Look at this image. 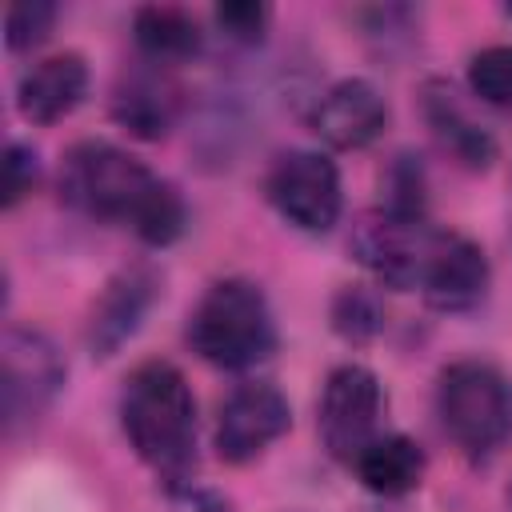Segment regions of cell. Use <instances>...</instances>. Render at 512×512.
<instances>
[{"mask_svg": "<svg viewBox=\"0 0 512 512\" xmlns=\"http://www.w3.org/2000/svg\"><path fill=\"white\" fill-rule=\"evenodd\" d=\"M60 196L84 216L132 228L148 248H168L188 228L184 196L140 156L108 140H80L64 152Z\"/></svg>", "mask_w": 512, "mask_h": 512, "instance_id": "obj_1", "label": "cell"}, {"mask_svg": "<svg viewBox=\"0 0 512 512\" xmlns=\"http://www.w3.org/2000/svg\"><path fill=\"white\" fill-rule=\"evenodd\" d=\"M120 428L132 452L176 492L196 468V396L168 360H144L120 392Z\"/></svg>", "mask_w": 512, "mask_h": 512, "instance_id": "obj_2", "label": "cell"}, {"mask_svg": "<svg viewBox=\"0 0 512 512\" xmlns=\"http://www.w3.org/2000/svg\"><path fill=\"white\" fill-rule=\"evenodd\" d=\"M184 336L200 360H208L212 368H228V372H244L268 360L280 344L276 316H272L264 288L244 276L216 280L196 300Z\"/></svg>", "mask_w": 512, "mask_h": 512, "instance_id": "obj_3", "label": "cell"}, {"mask_svg": "<svg viewBox=\"0 0 512 512\" xmlns=\"http://www.w3.org/2000/svg\"><path fill=\"white\" fill-rule=\"evenodd\" d=\"M436 412L444 432L468 452L488 456L512 432V396L504 376L484 360H456L436 380Z\"/></svg>", "mask_w": 512, "mask_h": 512, "instance_id": "obj_4", "label": "cell"}, {"mask_svg": "<svg viewBox=\"0 0 512 512\" xmlns=\"http://www.w3.org/2000/svg\"><path fill=\"white\" fill-rule=\"evenodd\" d=\"M68 364L52 336L28 324H8L0 340V412L4 436L32 428L60 396Z\"/></svg>", "mask_w": 512, "mask_h": 512, "instance_id": "obj_5", "label": "cell"}, {"mask_svg": "<svg viewBox=\"0 0 512 512\" xmlns=\"http://www.w3.org/2000/svg\"><path fill=\"white\" fill-rule=\"evenodd\" d=\"M264 196L300 232H328L344 212L340 172L324 152L312 148L280 152L264 176Z\"/></svg>", "mask_w": 512, "mask_h": 512, "instance_id": "obj_6", "label": "cell"}, {"mask_svg": "<svg viewBox=\"0 0 512 512\" xmlns=\"http://www.w3.org/2000/svg\"><path fill=\"white\" fill-rule=\"evenodd\" d=\"M384 412V388L372 368L364 364H340L324 380L320 396V440L336 460H356L372 440Z\"/></svg>", "mask_w": 512, "mask_h": 512, "instance_id": "obj_7", "label": "cell"}, {"mask_svg": "<svg viewBox=\"0 0 512 512\" xmlns=\"http://www.w3.org/2000/svg\"><path fill=\"white\" fill-rule=\"evenodd\" d=\"M432 228L428 220H404L384 208H372L352 228V256L392 292H408L420 284L424 252H428Z\"/></svg>", "mask_w": 512, "mask_h": 512, "instance_id": "obj_8", "label": "cell"}, {"mask_svg": "<svg viewBox=\"0 0 512 512\" xmlns=\"http://www.w3.org/2000/svg\"><path fill=\"white\" fill-rule=\"evenodd\" d=\"M292 428L288 396L268 380H244L228 392L216 420V456L224 464H248Z\"/></svg>", "mask_w": 512, "mask_h": 512, "instance_id": "obj_9", "label": "cell"}, {"mask_svg": "<svg viewBox=\"0 0 512 512\" xmlns=\"http://www.w3.org/2000/svg\"><path fill=\"white\" fill-rule=\"evenodd\" d=\"M160 300V272L144 260L124 264L108 276V284L100 288V296L88 308V324H84V344L92 352V360H108L116 356L144 324V316L152 312V304Z\"/></svg>", "mask_w": 512, "mask_h": 512, "instance_id": "obj_10", "label": "cell"}, {"mask_svg": "<svg viewBox=\"0 0 512 512\" xmlns=\"http://www.w3.org/2000/svg\"><path fill=\"white\" fill-rule=\"evenodd\" d=\"M488 256L484 248L464 236V232H436L428 240L424 252V268H420V296L428 308L436 312H468L484 300L488 292Z\"/></svg>", "mask_w": 512, "mask_h": 512, "instance_id": "obj_11", "label": "cell"}, {"mask_svg": "<svg viewBox=\"0 0 512 512\" xmlns=\"http://www.w3.org/2000/svg\"><path fill=\"white\" fill-rule=\"evenodd\" d=\"M308 124L328 148H340V152L368 148L388 128V100L380 96V88L372 80L348 76V80H336L316 100Z\"/></svg>", "mask_w": 512, "mask_h": 512, "instance_id": "obj_12", "label": "cell"}, {"mask_svg": "<svg viewBox=\"0 0 512 512\" xmlns=\"http://www.w3.org/2000/svg\"><path fill=\"white\" fill-rule=\"evenodd\" d=\"M180 116V84L160 68V64H140L124 72L112 88V120L140 136V140H160Z\"/></svg>", "mask_w": 512, "mask_h": 512, "instance_id": "obj_13", "label": "cell"}, {"mask_svg": "<svg viewBox=\"0 0 512 512\" xmlns=\"http://www.w3.org/2000/svg\"><path fill=\"white\" fill-rule=\"evenodd\" d=\"M88 96V64L80 52H56L36 60L16 84V108L28 124H56Z\"/></svg>", "mask_w": 512, "mask_h": 512, "instance_id": "obj_14", "label": "cell"}, {"mask_svg": "<svg viewBox=\"0 0 512 512\" xmlns=\"http://www.w3.org/2000/svg\"><path fill=\"white\" fill-rule=\"evenodd\" d=\"M420 112H424V124L432 128V136L440 140V148H444L452 160H460L464 168L484 172V168L496 160V140H492V132L468 116V108L456 100L452 84L428 80V84L420 88Z\"/></svg>", "mask_w": 512, "mask_h": 512, "instance_id": "obj_15", "label": "cell"}, {"mask_svg": "<svg viewBox=\"0 0 512 512\" xmlns=\"http://www.w3.org/2000/svg\"><path fill=\"white\" fill-rule=\"evenodd\" d=\"M132 40H136L140 56L148 64H160V68L192 60L204 48V32H200L196 16L188 8H176V4H144V8H136Z\"/></svg>", "mask_w": 512, "mask_h": 512, "instance_id": "obj_16", "label": "cell"}, {"mask_svg": "<svg viewBox=\"0 0 512 512\" xmlns=\"http://www.w3.org/2000/svg\"><path fill=\"white\" fill-rule=\"evenodd\" d=\"M424 448L412 440V436H404V432H392V436H376L356 460H352V468H356V480L368 488V492H376V496H408L412 488H420V480H424Z\"/></svg>", "mask_w": 512, "mask_h": 512, "instance_id": "obj_17", "label": "cell"}, {"mask_svg": "<svg viewBox=\"0 0 512 512\" xmlns=\"http://www.w3.org/2000/svg\"><path fill=\"white\" fill-rule=\"evenodd\" d=\"M328 320H332V332L348 344H368L380 336L384 328V304L372 288L364 284H344L336 288L332 304H328Z\"/></svg>", "mask_w": 512, "mask_h": 512, "instance_id": "obj_18", "label": "cell"}, {"mask_svg": "<svg viewBox=\"0 0 512 512\" xmlns=\"http://www.w3.org/2000/svg\"><path fill=\"white\" fill-rule=\"evenodd\" d=\"M380 192H384L380 200L384 212L404 216V220H428V176H424L420 156L412 152L392 156V164L380 176Z\"/></svg>", "mask_w": 512, "mask_h": 512, "instance_id": "obj_19", "label": "cell"}, {"mask_svg": "<svg viewBox=\"0 0 512 512\" xmlns=\"http://www.w3.org/2000/svg\"><path fill=\"white\" fill-rule=\"evenodd\" d=\"M468 88L492 108H512V44H488L468 60Z\"/></svg>", "mask_w": 512, "mask_h": 512, "instance_id": "obj_20", "label": "cell"}, {"mask_svg": "<svg viewBox=\"0 0 512 512\" xmlns=\"http://www.w3.org/2000/svg\"><path fill=\"white\" fill-rule=\"evenodd\" d=\"M56 16H60V8L48 4V0H20V4H12L4 12V44H8V52H28V48L44 44L52 24H56Z\"/></svg>", "mask_w": 512, "mask_h": 512, "instance_id": "obj_21", "label": "cell"}, {"mask_svg": "<svg viewBox=\"0 0 512 512\" xmlns=\"http://www.w3.org/2000/svg\"><path fill=\"white\" fill-rule=\"evenodd\" d=\"M216 24L236 44H260L272 24V8L260 0H224L216 4Z\"/></svg>", "mask_w": 512, "mask_h": 512, "instance_id": "obj_22", "label": "cell"}, {"mask_svg": "<svg viewBox=\"0 0 512 512\" xmlns=\"http://www.w3.org/2000/svg\"><path fill=\"white\" fill-rule=\"evenodd\" d=\"M40 184V156L36 148L12 140L4 152V208H16Z\"/></svg>", "mask_w": 512, "mask_h": 512, "instance_id": "obj_23", "label": "cell"}, {"mask_svg": "<svg viewBox=\"0 0 512 512\" xmlns=\"http://www.w3.org/2000/svg\"><path fill=\"white\" fill-rule=\"evenodd\" d=\"M508 508H512V488H508Z\"/></svg>", "mask_w": 512, "mask_h": 512, "instance_id": "obj_24", "label": "cell"}, {"mask_svg": "<svg viewBox=\"0 0 512 512\" xmlns=\"http://www.w3.org/2000/svg\"><path fill=\"white\" fill-rule=\"evenodd\" d=\"M504 12H508V16H512V4H508V8H504Z\"/></svg>", "mask_w": 512, "mask_h": 512, "instance_id": "obj_25", "label": "cell"}]
</instances>
